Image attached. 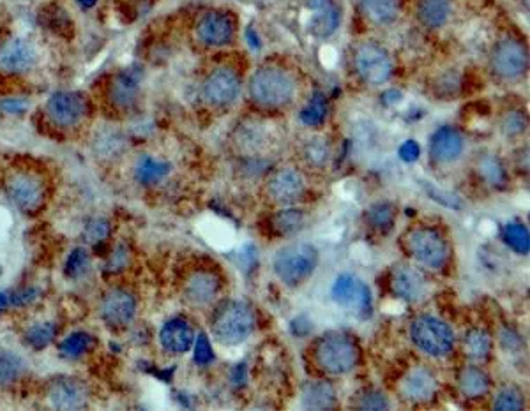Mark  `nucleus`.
I'll list each match as a JSON object with an SVG mask.
<instances>
[{
  "label": "nucleus",
  "instance_id": "f257e3e1",
  "mask_svg": "<svg viewBox=\"0 0 530 411\" xmlns=\"http://www.w3.org/2000/svg\"><path fill=\"white\" fill-rule=\"evenodd\" d=\"M0 189L18 214L39 217L53 200L55 177L42 159L14 156L0 170Z\"/></svg>",
  "mask_w": 530,
  "mask_h": 411
},
{
  "label": "nucleus",
  "instance_id": "f03ea898",
  "mask_svg": "<svg viewBox=\"0 0 530 411\" xmlns=\"http://www.w3.org/2000/svg\"><path fill=\"white\" fill-rule=\"evenodd\" d=\"M37 127L53 140L81 136L94 122L97 106L92 94L74 88L53 90L35 111Z\"/></svg>",
  "mask_w": 530,
  "mask_h": 411
},
{
  "label": "nucleus",
  "instance_id": "7ed1b4c3",
  "mask_svg": "<svg viewBox=\"0 0 530 411\" xmlns=\"http://www.w3.org/2000/svg\"><path fill=\"white\" fill-rule=\"evenodd\" d=\"M42 62L35 39L25 34L0 35V81L19 83L28 80Z\"/></svg>",
  "mask_w": 530,
  "mask_h": 411
},
{
  "label": "nucleus",
  "instance_id": "20e7f679",
  "mask_svg": "<svg viewBox=\"0 0 530 411\" xmlns=\"http://www.w3.org/2000/svg\"><path fill=\"white\" fill-rule=\"evenodd\" d=\"M142 94V72L136 67H127L108 74L97 81V92L92 94L96 106L111 115H124L134 110Z\"/></svg>",
  "mask_w": 530,
  "mask_h": 411
},
{
  "label": "nucleus",
  "instance_id": "39448f33",
  "mask_svg": "<svg viewBox=\"0 0 530 411\" xmlns=\"http://www.w3.org/2000/svg\"><path fill=\"white\" fill-rule=\"evenodd\" d=\"M41 398L51 410H85L94 403L96 392L85 378L58 375L42 384Z\"/></svg>",
  "mask_w": 530,
  "mask_h": 411
},
{
  "label": "nucleus",
  "instance_id": "423d86ee",
  "mask_svg": "<svg viewBox=\"0 0 530 411\" xmlns=\"http://www.w3.org/2000/svg\"><path fill=\"white\" fill-rule=\"evenodd\" d=\"M138 313V299L134 292L124 285L106 286L97 299V316L110 331L127 329Z\"/></svg>",
  "mask_w": 530,
  "mask_h": 411
},
{
  "label": "nucleus",
  "instance_id": "0eeeda50",
  "mask_svg": "<svg viewBox=\"0 0 530 411\" xmlns=\"http://www.w3.org/2000/svg\"><path fill=\"white\" fill-rule=\"evenodd\" d=\"M250 94L257 104L280 108L292 101L296 94V81L280 67H262L250 81Z\"/></svg>",
  "mask_w": 530,
  "mask_h": 411
},
{
  "label": "nucleus",
  "instance_id": "6e6552de",
  "mask_svg": "<svg viewBox=\"0 0 530 411\" xmlns=\"http://www.w3.org/2000/svg\"><path fill=\"white\" fill-rule=\"evenodd\" d=\"M212 334L223 345H239L255 329V313L244 302H225L212 316Z\"/></svg>",
  "mask_w": 530,
  "mask_h": 411
},
{
  "label": "nucleus",
  "instance_id": "1a4fd4ad",
  "mask_svg": "<svg viewBox=\"0 0 530 411\" xmlns=\"http://www.w3.org/2000/svg\"><path fill=\"white\" fill-rule=\"evenodd\" d=\"M319 253L310 244L283 247L274 258V272L287 286L303 285L317 269Z\"/></svg>",
  "mask_w": 530,
  "mask_h": 411
},
{
  "label": "nucleus",
  "instance_id": "9d476101",
  "mask_svg": "<svg viewBox=\"0 0 530 411\" xmlns=\"http://www.w3.org/2000/svg\"><path fill=\"white\" fill-rule=\"evenodd\" d=\"M317 364L329 375H347L359 362V348L356 343L342 334H329L322 338L315 350Z\"/></svg>",
  "mask_w": 530,
  "mask_h": 411
},
{
  "label": "nucleus",
  "instance_id": "9b49d317",
  "mask_svg": "<svg viewBox=\"0 0 530 411\" xmlns=\"http://www.w3.org/2000/svg\"><path fill=\"white\" fill-rule=\"evenodd\" d=\"M356 71L365 83L379 87L389 81L393 76V60L386 48L375 42H365L357 48L354 57Z\"/></svg>",
  "mask_w": 530,
  "mask_h": 411
},
{
  "label": "nucleus",
  "instance_id": "f8f14e48",
  "mask_svg": "<svg viewBox=\"0 0 530 411\" xmlns=\"http://www.w3.org/2000/svg\"><path fill=\"white\" fill-rule=\"evenodd\" d=\"M412 339L414 343L432 357H444L453 350L455 334L439 318L423 316L412 325Z\"/></svg>",
  "mask_w": 530,
  "mask_h": 411
},
{
  "label": "nucleus",
  "instance_id": "ddd939ff",
  "mask_svg": "<svg viewBox=\"0 0 530 411\" xmlns=\"http://www.w3.org/2000/svg\"><path fill=\"white\" fill-rule=\"evenodd\" d=\"M407 247L421 265L430 269L444 267L449 256V249L442 235L428 228L411 232L407 235Z\"/></svg>",
  "mask_w": 530,
  "mask_h": 411
},
{
  "label": "nucleus",
  "instance_id": "4468645a",
  "mask_svg": "<svg viewBox=\"0 0 530 411\" xmlns=\"http://www.w3.org/2000/svg\"><path fill=\"white\" fill-rule=\"evenodd\" d=\"M529 65V55L522 42L515 39L501 41L492 53V69L504 80L520 78Z\"/></svg>",
  "mask_w": 530,
  "mask_h": 411
},
{
  "label": "nucleus",
  "instance_id": "2eb2a0df",
  "mask_svg": "<svg viewBox=\"0 0 530 411\" xmlns=\"http://www.w3.org/2000/svg\"><path fill=\"white\" fill-rule=\"evenodd\" d=\"M333 299L357 315H370L372 311V292L368 285L352 274H343L336 279Z\"/></svg>",
  "mask_w": 530,
  "mask_h": 411
},
{
  "label": "nucleus",
  "instance_id": "dca6fc26",
  "mask_svg": "<svg viewBox=\"0 0 530 411\" xmlns=\"http://www.w3.org/2000/svg\"><path fill=\"white\" fill-rule=\"evenodd\" d=\"M239 90H241L239 76L227 67L212 71L202 85L204 99L212 106H227L234 103L239 95Z\"/></svg>",
  "mask_w": 530,
  "mask_h": 411
},
{
  "label": "nucleus",
  "instance_id": "f3484780",
  "mask_svg": "<svg viewBox=\"0 0 530 411\" xmlns=\"http://www.w3.org/2000/svg\"><path fill=\"white\" fill-rule=\"evenodd\" d=\"M235 34L232 18L227 12L211 11L198 19L196 37L207 46H225L230 44Z\"/></svg>",
  "mask_w": 530,
  "mask_h": 411
},
{
  "label": "nucleus",
  "instance_id": "a211bd4d",
  "mask_svg": "<svg viewBox=\"0 0 530 411\" xmlns=\"http://www.w3.org/2000/svg\"><path fill=\"white\" fill-rule=\"evenodd\" d=\"M391 288L395 295L407 302H419L428 292V285L423 274L409 265L395 267L391 276Z\"/></svg>",
  "mask_w": 530,
  "mask_h": 411
},
{
  "label": "nucleus",
  "instance_id": "6ab92c4d",
  "mask_svg": "<svg viewBox=\"0 0 530 411\" xmlns=\"http://www.w3.org/2000/svg\"><path fill=\"white\" fill-rule=\"evenodd\" d=\"M219 292V279L214 272L195 270L189 274L182 285L184 299L193 306L209 304Z\"/></svg>",
  "mask_w": 530,
  "mask_h": 411
},
{
  "label": "nucleus",
  "instance_id": "aec40b11",
  "mask_svg": "<svg viewBox=\"0 0 530 411\" xmlns=\"http://www.w3.org/2000/svg\"><path fill=\"white\" fill-rule=\"evenodd\" d=\"M159 343L165 352L172 355H182L195 345V331L184 318H172L159 332Z\"/></svg>",
  "mask_w": 530,
  "mask_h": 411
},
{
  "label": "nucleus",
  "instance_id": "412c9836",
  "mask_svg": "<svg viewBox=\"0 0 530 411\" xmlns=\"http://www.w3.org/2000/svg\"><path fill=\"white\" fill-rule=\"evenodd\" d=\"M308 9L311 11L310 30L317 37H331L342 23V9L336 0H310Z\"/></svg>",
  "mask_w": 530,
  "mask_h": 411
},
{
  "label": "nucleus",
  "instance_id": "4be33fe9",
  "mask_svg": "<svg viewBox=\"0 0 530 411\" xmlns=\"http://www.w3.org/2000/svg\"><path fill=\"white\" fill-rule=\"evenodd\" d=\"M267 191L276 203L290 205L301 200V196L304 194V180L301 173L294 170H280L269 180Z\"/></svg>",
  "mask_w": 530,
  "mask_h": 411
},
{
  "label": "nucleus",
  "instance_id": "5701e85b",
  "mask_svg": "<svg viewBox=\"0 0 530 411\" xmlns=\"http://www.w3.org/2000/svg\"><path fill=\"white\" fill-rule=\"evenodd\" d=\"M170 173H172L170 161H165L150 154L138 156L131 166L133 180L145 187H152L165 182L170 177Z\"/></svg>",
  "mask_w": 530,
  "mask_h": 411
},
{
  "label": "nucleus",
  "instance_id": "b1692460",
  "mask_svg": "<svg viewBox=\"0 0 530 411\" xmlns=\"http://www.w3.org/2000/svg\"><path fill=\"white\" fill-rule=\"evenodd\" d=\"M464 147H465L464 136L455 127L446 126L434 134L430 141V154L437 163L448 164L457 161L462 156Z\"/></svg>",
  "mask_w": 530,
  "mask_h": 411
},
{
  "label": "nucleus",
  "instance_id": "393cba45",
  "mask_svg": "<svg viewBox=\"0 0 530 411\" xmlns=\"http://www.w3.org/2000/svg\"><path fill=\"white\" fill-rule=\"evenodd\" d=\"M97 346H99V339L92 332L73 331L58 341L57 350L64 361L76 362L92 355L97 350Z\"/></svg>",
  "mask_w": 530,
  "mask_h": 411
},
{
  "label": "nucleus",
  "instance_id": "a878e982",
  "mask_svg": "<svg viewBox=\"0 0 530 411\" xmlns=\"http://www.w3.org/2000/svg\"><path fill=\"white\" fill-rule=\"evenodd\" d=\"M28 378V362L16 352L0 348V392L14 391Z\"/></svg>",
  "mask_w": 530,
  "mask_h": 411
},
{
  "label": "nucleus",
  "instance_id": "bb28decb",
  "mask_svg": "<svg viewBox=\"0 0 530 411\" xmlns=\"http://www.w3.org/2000/svg\"><path fill=\"white\" fill-rule=\"evenodd\" d=\"M437 392V380L432 371L425 368L412 369L402 382V394L409 401H430Z\"/></svg>",
  "mask_w": 530,
  "mask_h": 411
},
{
  "label": "nucleus",
  "instance_id": "cd10ccee",
  "mask_svg": "<svg viewBox=\"0 0 530 411\" xmlns=\"http://www.w3.org/2000/svg\"><path fill=\"white\" fill-rule=\"evenodd\" d=\"M60 336V327L57 320L51 318H39L30 322L23 329V343L32 350H44L53 345Z\"/></svg>",
  "mask_w": 530,
  "mask_h": 411
},
{
  "label": "nucleus",
  "instance_id": "c85d7f7f",
  "mask_svg": "<svg viewBox=\"0 0 530 411\" xmlns=\"http://www.w3.org/2000/svg\"><path fill=\"white\" fill-rule=\"evenodd\" d=\"M418 16L428 28H441L451 16V0H419Z\"/></svg>",
  "mask_w": 530,
  "mask_h": 411
},
{
  "label": "nucleus",
  "instance_id": "c756f323",
  "mask_svg": "<svg viewBox=\"0 0 530 411\" xmlns=\"http://www.w3.org/2000/svg\"><path fill=\"white\" fill-rule=\"evenodd\" d=\"M363 14L377 23L389 25L398 18V2L396 0H361Z\"/></svg>",
  "mask_w": 530,
  "mask_h": 411
},
{
  "label": "nucleus",
  "instance_id": "7c9ffc66",
  "mask_svg": "<svg viewBox=\"0 0 530 411\" xmlns=\"http://www.w3.org/2000/svg\"><path fill=\"white\" fill-rule=\"evenodd\" d=\"M303 405L304 408L313 410H326L334 405V391L326 382H313L304 387L303 392Z\"/></svg>",
  "mask_w": 530,
  "mask_h": 411
},
{
  "label": "nucleus",
  "instance_id": "2f4dec72",
  "mask_svg": "<svg viewBox=\"0 0 530 411\" xmlns=\"http://www.w3.org/2000/svg\"><path fill=\"white\" fill-rule=\"evenodd\" d=\"M460 389L467 398H481L490 389L488 377L478 368H467L460 377Z\"/></svg>",
  "mask_w": 530,
  "mask_h": 411
},
{
  "label": "nucleus",
  "instance_id": "473e14b6",
  "mask_svg": "<svg viewBox=\"0 0 530 411\" xmlns=\"http://www.w3.org/2000/svg\"><path fill=\"white\" fill-rule=\"evenodd\" d=\"M122 148V138L115 131H103L97 133L94 138V156L97 159H110L113 156H119Z\"/></svg>",
  "mask_w": 530,
  "mask_h": 411
},
{
  "label": "nucleus",
  "instance_id": "72a5a7b5",
  "mask_svg": "<svg viewBox=\"0 0 530 411\" xmlns=\"http://www.w3.org/2000/svg\"><path fill=\"white\" fill-rule=\"evenodd\" d=\"M92 265V255L88 251V247L81 246V247H74L65 262V274L71 279H80L83 278Z\"/></svg>",
  "mask_w": 530,
  "mask_h": 411
},
{
  "label": "nucleus",
  "instance_id": "f704fd0d",
  "mask_svg": "<svg viewBox=\"0 0 530 411\" xmlns=\"http://www.w3.org/2000/svg\"><path fill=\"white\" fill-rule=\"evenodd\" d=\"M326 117H327L326 95L317 92L310 101V104L301 111V120L310 127H317L326 120Z\"/></svg>",
  "mask_w": 530,
  "mask_h": 411
},
{
  "label": "nucleus",
  "instance_id": "c9c22d12",
  "mask_svg": "<svg viewBox=\"0 0 530 411\" xmlns=\"http://www.w3.org/2000/svg\"><path fill=\"white\" fill-rule=\"evenodd\" d=\"M83 237L85 242L88 246L97 247L99 244L108 242L110 239V223L104 217H92L85 223V230H83Z\"/></svg>",
  "mask_w": 530,
  "mask_h": 411
},
{
  "label": "nucleus",
  "instance_id": "e433bc0d",
  "mask_svg": "<svg viewBox=\"0 0 530 411\" xmlns=\"http://www.w3.org/2000/svg\"><path fill=\"white\" fill-rule=\"evenodd\" d=\"M492 348V341L490 336L483 331H472L467 334L465 338V350L469 354V357L476 359V361H485L490 354Z\"/></svg>",
  "mask_w": 530,
  "mask_h": 411
},
{
  "label": "nucleus",
  "instance_id": "4c0bfd02",
  "mask_svg": "<svg viewBox=\"0 0 530 411\" xmlns=\"http://www.w3.org/2000/svg\"><path fill=\"white\" fill-rule=\"evenodd\" d=\"M395 217H396V210L389 203H377L366 214L368 223L377 230H389L395 223Z\"/></svg>",
  "mask_w": 530,
  "mask_h": 411
},
{
  "label": "nucleus",
  "instance_id": "58836bf2",
  "mask_svg": "<svg viewBox=\"0 0 530 411\" xmlns=\"http://www.w3.org/2000/svg\"><path fill=\"white\" fill-rule=\"evenodd\" d=\"M506 242L513 251L520 255H529V230L524 225H510L506 228Z\"/></svg>",
  "mask_w": 530,
  "mask_h": 411
},
{
  "label": "nucleus",
  "instance_id": "ea45409f",
  "mask_svg": "<svg viewBox=\"0 0 530 411\" xmlns=\"http://www.w3.org/2000/svg\"><path fill=\"white\" fill-rule=\"evenodd\" d=\"M274 225L281 233H294V232L303 228L304 216H303L301 210H281L276 216Z\"/></svg>",
  "mask_w": 530,
  "mask_h": 411
},
{
  "label": "nucleus",
  "instance_id": "a19ab883",
  "mask_svg": "<svg viewBox=\"0 0 530 411\" xmlns=\"http://www.w3.org/2000/svg\"><path fill=\"white\" fill-rule=\"evenodd\" d=\"M480 171L481 175L494 186L503 184L506 180V171L501 164V161L495 156H487L481 163H480Z\"/></svg>",
  "mask_w": 530,
  "mask_h": 411
},
{
  "label": "nucleus",
  "instance_id": "79ce46f5",
  "mask_svg": "<svg viewBox=\"0 0 530 411\" xmlns=\"http://www.w3.org/2000/svg\"><path fill=\"white\" fill-rule=\"evenodd\" d=\"M42 18H44V25L50 28V30H53L55 34H64V32H69L71 28V19H69V16H67V12L65 11H62V9H50V11H46V14H42Z\"/></svg>",
  "mask_w": 530,
  "mask_h": 411
},
{
  "label": "nucleus",
  "instance_id": "37998d69",
  "mask_svg": "<svg viewBox=\"0 0 530 411\" xmlns=\"http://www.w3.org/2000/svg\"><path fill=\"white\" fill-rule=\"evenodd\" d=\"M495 410L501 411H517L524 408V398L517 389H504L497 401H495Z\"/></svg>",
  "mask_w": 530,
  "mask_h": 411
},
{
  "label": "nucleus",
  "instance_id": "c03bdc74",
  "mask_svg": "<svg viewBox=\"0 0 530 411\" xmlns=\"http://www.w3.org/2000/svg\"><path fill=\"white\" fill-rule=\"evenodd\" d=\"M129 263V251L126 246H117L108 256H106V272L108 274H119L122 269H126Z\"/></svg>",
  "mask_w": 530,
  "mask_h": 411
},
{
  "label": "nucleus",
  "instance_id": "a18cd8bd",
  "mask_svg": "<svg viewBox=\"0 0 530 411\" xmlns=\"http://www.w3.org/2000/svg\"><path fill=\"white\" fill-rule=\"evenodd\" d=\"M329 157V147L324 140H313L308 143L306 147V159L311 163V164H317V166H322Z\"/></svg>",
  "mask_w": 530,
  "mask_h": 411
},
{
  "label": "nucleus",
  "instance_id": "49530a36",
  "mask_svg": "<svg viewBox=\"0 0 530 411\" xmlns=\"http://www.w3.org/2000/svg\"><path fill=\"white\" fill-rule=\"evenodd\" d=\"M526 117L520 113V111H511L504 117L503 120V131L508 134V136H517V134H522L526 131Z\"/></svg>",
  "mask_w": 530,
  "mask_h": 411
},
{
  "label": "nucleus",
  "instance_id": "de8ad7c7",
  "mask_svg": "<svg viewBox=\"0 0 530 411\" xmlns=\"http://www.w3.org/2000/svg\"><path fill=\"white\" fill-rule=\"evenodd\" d=\"M195 362L196 364H209L212 359H214V354H212V346L207 339L205 334H200L198 338H195Z\"/></svg>",
  "mask_w": 530,
  "mask_h": 411
},
{
  "label": "nucleus",
  "instance_id": "09e8293b",
  "mask_svg": "<svg viewBox=\"0 0 530 411\" xmlns=\"http://www.w3.org/2000/svg\"><path fill=\"white\" fill-rule=\"evenodd\" d=\"M423 186L426 187L428 194H430L435 202H441L442 205L451 207V209H462V202H460L455 194L446 193V191H442V189H437V187H434L430 182H423Z\"/></svg>",
  "mask_w": 530,
  "mask_h": 411
},
{
  "label": "nucleus",
  "instance_id": "8fccbe9b",
  "mask_svg": "<svg viewBox=\"0 0 530 411\" xmlns=\"http://www.w3.org/2000/svg\"><path fill=\"white\" fill-rule=\"evenodd\" d=\"M398 154H400V159H402V161H405V163H416V161L419 159V156H421V147H419L418 141L407 140V141L400 147Z\"/></svg>",
  "mask_w": 530,
  "mask_h": 411
},
{
  "label": "nucleus",
  "instance_id": "3c124183",
  "mask_svg": "<svg viewBox=\"0 0 530 411\" xmlns=\"http://www.w3.org/2000/svg\"><path fill=\"white\" fill-rule=\"evenodd\" d=\"M363 410H388L389 403L382 394H366L359 405Z\"/></svg>",
  "mask_w": 530,
  "mask_h": 411
},
{
  "label": "nucleus",
  "instance_id": "603ef678",
  "mask_svg": "<svg viewBox=\"0 0 530 411\" xmlns=\"http://www.w3.org/2000/svg\"><path fill=\"white\" fill-rule=\"evenodd\" d=\"M400 99H402V94H400L398 90H389V92L384 94V103H386V104H395V103H398Z\"/></svg>",
  "mask_w": 530,
  "mask_h": 411
},
{
  "label": "nucleus",
  "instance_id": "864d4df0",
  "mask_svg": "<svg viewBox=\"0 0 530 411\" xmlns=\"http://www.w3.org/2000/svg\"><path fill=\"white\" fill-rule=\"evenodd\" d=\"M80 7H83V9H92V7H96L97 5V2L99 0H74Z\"/></svg>",
  "mask_w": 530,
  "mask_h": 411
},
{
  "label": "nucleus",
  "instance_id": "5fc2aeb1",
  "mask_svg": "<svg viewBox=\"0 0 530 411\" xmlns=\"http://www.w3.org/2000/svg\"><path fill=\"white\" fill-rule=\"evenodd\" d=\"M9 308V295L5 293H0V313L5 311Z\"/></svg>",
  "mask_w": 530,
  "mask_h": 411
},
{
  "label": "nucleus",
  "instance_id": "6e6d98bb",
  "mask_svg": "<svg viewBox=\"0 0 530 411\" xmlns=\"http://www.w3.org/2000/svg\"><path fill=\"white\" fill-rule=\"evenodd\" d=\"M248 37H250V44L253 46V48H260V42H258V37H257V34H255V37H253V30H248Z\"/></svg>",
  "mask_w": 530,
  "mask_h": 411
},
{
  "label": "nucleus",
  "instance_id": "4d7b16f0",
  "mask_svg": "<svg viewBox=\"0 0 530 411\" xmlns=\"http://www.w3.org/2000/svg\"><path fill=\"white\" fill-rule=\"evenodd\" d=\"M18 2H27V4H32V2H39V0H18Z\"/></svg>",
  "mask_w": 530,
  "mask_h": 411
}]
</instances>
